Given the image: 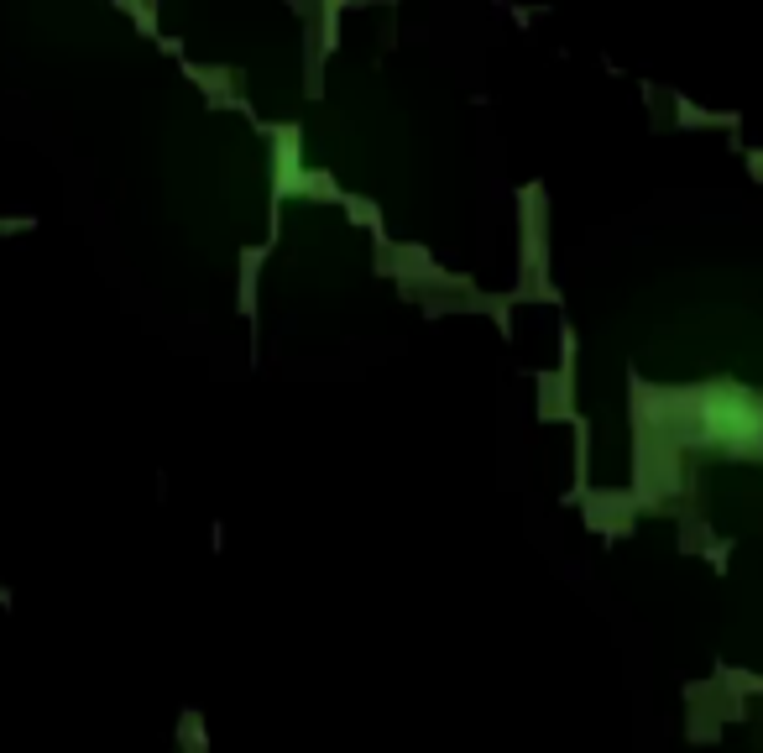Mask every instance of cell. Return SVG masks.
Instances as JSON below:
<instances>
[{
    "mask_svg": "<svg viewBox=\"0 0 763 753\" xmlns=\"http://www.w3.org/2000/svg\"><path fill=\"white\" fill-rule=\"evenodd\" d=\"M706 429L716 440H727V445H753L763 440V403L748 398V393H737V387H716V393L706 398Z\"/></svg>",
    "mask_w": 763,
    "mask_h": 753,
    "instance_id": "cell-1",
    "label": "cell"
}]
</instances>
